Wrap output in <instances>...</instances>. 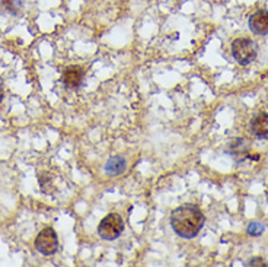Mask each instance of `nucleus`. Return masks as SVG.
Returning a JSON list of instances; mask_svg holds the SVG:
<instances>
[{
    "instance_id": "nucleus-13",
    "label": "nucleus",
    "mask_w": 268,
    "mask_h": 267,
    "mask_svg": "<svg viewBox=\"0 0 268 267\" xmlns=\"http://www.w3.org/2000/svg\"><path fill=\"white\" fill-rule=\"evenodd\" d=\"M267 200H268V193H267Z\"/></svg>"
},
{
    "instance_id": "nucleus-4",
    "label": "nucleus",
    "mask_w": 268,
    "mask_h": 267,
    "mask_svg": "<svg viewBox=\"0 0 268 267\" xmlns=\"http://www.w3.org/2000/svg\"><path fill=\"white\" fill-rule=\"evenodd\" d=\"M35 248L42 256H53L59 247V238L53 228H44L35 238Z\"/></svg>"
},
{
    "instance_id": "nucleus-12",
    "label": "nucleus",
    "mask_w": 268,
    "mask_h": 267,
    "mask_svg": "<svg viewBox=\"0 0 268 267\" xmlns=\"http://www.w3.org/2000/svg\"><path fill=\"white\" fill-rule=\"evenodd\" d=\"M3 98H4V89H3V84L0 82V102L3 101Z\"/></svg>"
},
{
    "instance_id": "nucleus-2",
    "label": "nucleus",
    "mask_w": 268,
    "mask_h": 267,
    "mask_svg": "<svg viewBox=\"0 0 268 267\" xmlns=\"http://www.w3.org/2000/svg\"><path fill=\"white\" fill-rule=\"evenodd\" d=\"M257 45L249 38H236L232 43V56L242 66H247L251 62H254L257 59Z\"/></svg>"
},
{
    "instance_id": "nucleus-7",
    "label": "nucleus",
    "mask_w": 268,
    "mask_h": 267,
    "mask_svg": "<svg viewBox=\"0 0 268 267\" xmlns=\"http://www.w3.org/2000/svg\"><path fill=\"white\" fill-rule=\"evenodd\" d=\"M251 132L258 139H268V114L260 112L252 118Z\"/></svg>"
},
{
    "instance_id": "nucleus-6",
    "label": "nucleus",
    "mask_w": 268,
    "mask_h": 267,
    "mask_svg": "<svg viewBox=\"0 0 268 267\" xmlns=\"http://www.w3.org/2000/svg\"><path fill=\"white\" fill-rule=\"evenodd\" d=\"M83 76H85V73H83V70H82L81 67H78V66H70V67H67V69L63 72V75H62V82H63V85L67 87V88L76 89L82 85Z\"/></svg>"
},
{
    "instance_id": "nucleus-9",
    "label": "nucleus",
    "mask_w": 268,
    "mask_h": 267,
    "mask_svg": "<svg viewBox=\"0 0 268 267\" xmlns=\"http://www.w3.org/2000/svg\"><path fill=\"white\" fill-rule=\"evenodd\" d=\"M249 151H251V142L247 139H235L229 145V154L236 158H242V156L248 158Z\"/></svg>"
},
{
    "instance_id": "nucleus-1",
    "label": "nucleus",
    "mask_w": 268,
    "mask_h": 267,
    "mask_svg": "<svg viewBox=\"0 0 268 267\" xmlns=\"http://www.w3.org/2000/svg\"><path fill=\"white\" fill-rule=\"evenodd\" d=\"M206 218L195 204H182L171 213V226L182 238H194L204 226Z\"/></svg>"
},
{
    "instance_id": "nucleus-3",
    "label": "nucleus",
    "mask_w": 268,
    "mask_h": 267,
    "mask_svg": "<svg viewBox=\"0 0 268 267\" xmlns=\"http://www.w3.org/2000/svg\"><path fill=\"white\" fill-rule=\"evenodd\" d=\"M123 231H124V221L118 213L106 215L98 226V234L105 241L117 240L123 234Z\"/></svg>"
},
{
    "instance_id": "nucleus-11",
    "label": "nucleus",
    "mask_w": 268,
    "mask_h": 267,
    "mask_svg": "<svg viewBox=\"0 0 268 267\" xmlns=\"http://www.w3.org/2000/svg\"><path fill=\"white\" fill-rule=\"evenodd\" d=\"M247 266H251V267H266L268 266L267 263H266V260L264 259H261V257H254V259H251L248 263H247Z\"/></svg>"
},
{
    "instance_id": "nucleus-5",
    "label": "nucleus",
    "mask_w": 268,
    "mask_h": 267,
    "mask_svg": "<svg viewBox=\"0 0 268 267\" xmlns=\"http://www.w3.org/2000/svg\"><path fill=\"white\" fill-rule=\"evenodd\" d=\"M249 29L255 35H267L268 34V10H257L249 18Z\"/></svg>"
},
{
    "instance_id": "nucleus-8",
    "label": "nucleus",
    "mask_w": 268,
    "mask_h": 267,
    "mask_svg": "<svg viewBox=\"0 0 268 267\" xmlns=\"http://www.w3.org/2000/svg\"><path fill=\"white\" fill-rule=\"evenodd\" d=\"M125 171V159L121 156H112L105 164V174L108 177L121 176Z\"/></svg>"
},
{
    "instance_id": "nucleus-10",
    "label": "nucleus",
    "mask_w": 268,
    "mask_h": 267,
    "mask_svg": "<svg viewBox=\"0 0 268 267\" xmlns=\"http://www.w3.org/2000/svg\"><path fill=\"white\" fill-rule=\"evenodd\" d=\"M264 231H266V228H264V225L260 223V222H251V223L248 225V229H247V232H248L251 237H260V235L264 234Z\"/></svg>"
}]
</instances>
